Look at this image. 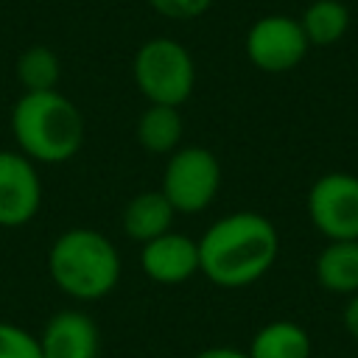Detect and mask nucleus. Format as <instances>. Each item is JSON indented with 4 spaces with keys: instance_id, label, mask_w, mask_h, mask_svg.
<instances>
[{
    "instance_id": "f257e3e1",
    "label": "nucleus",
    "mask_w": 358,
    "mask_h": 358,
    "mask_svg": "<svg viewBox=\"0 0 358 358\" xmlns=\"http://www.w3.org/2000/svg\"><path fill=\"white\" fill-rule=\"evenodd\" d=\"M280 249L277 229L257 213H232L199 241V271L215 285L241 288L263 277Z\"/></svg>"
},
{
    "instance_id": "f03ea898",
    "label": "nucleus",
    "mask_w": 358,
    "mask_h": 358,
    "mask_svg": "<svg viewBox=\"0 0 358 358\" xmlns=\"http://www.w3.org/2000/svg\"><path fill=\"white\" fill-rule=\"evenodd\" d=\"M11 131L28 159L64 162L84 143V117L56 90L22 92L11 112Z\"/></svg>"
},
{
    "instance_id": "7ed1b4c3",
    "label": "nucleus",
    "mask_w": 358,
    "mask_h": 358,
    "mask_svg": "<svg viewBox=\"0 0 358 358\" xmlns=\"http://www.w3.org/2000/svg\"><path fill=\"white\" fill-rule=\"evenodd\" d=\"M48 266L53 282L76 299H101L120 277L115 246L95 229H67L59 235Z\"/></svg>"
},
{
    "instance_id": "20e7f679",
    "label": "nucleus",
    "mask_w": 358,
    "mask_h": 358,
    "mask_svg": "<svg viewBox=\"0 0 358 358\" xmlns=\"http://www.w3.org/2000/svg\"><path fill=\"white\" fill-rule=\"evenodd\" d=\"M134 84L151 103L179 106L190 98L196 84V64L190 50L168 36H157L140 45L131 62Z\"/></svg>"
},
{
    "instance_id": "39448f33",
    "label": "nucleus",
    "mask_w": 358,
    "mask_h": 358,
    "mask_svg": "<svg viewBox=\"0 0 358 358\" xmlns=\"http://www.w3.org/2000/svg\"><path fill=\"white\" fill-rule=\"evenodd\" d=\"M218 185H221L218 159L207 148L190 145V148H179L168 159L162 176V196L179 213H199L215 199Z\"/></svg>"
},
{
    "instance_id": "423d86ee",
    "label": "nucleus",
    "mask_w": 358,
    "mask_h": 358,
    "mask_svg": "<svg viewBox=\"0 0 358 358\" xmlns=\"http://www.w3.org/2000/svg\"><path fill=\"white\" fill-rule=\"evenodd\" d=\"M313 227L330 241H358V176L324 173L308 193Z\"/></svg>"
},
{
    "instance_id": "0eeeda50",
    "label": "nucleus",
    "mask_w": 358,
    "mask_h": 358,
    "mask_svg": "<svg viewBox=\"0 0 358 358\" xmlns=\"http://www.w3.org/2000/svg\"><path fill=\"white\" fill-rule=\"evenodd\" d=\"M308 36L299 20L285 14L260 17L246 31V56L257 70L266 73H285L296 67L308 53Z\"/></svg>"
},
{
    "instance_id": "6e6552de",
    "label": "nucleus",
    "mask_w": 358,
    "mask_h": 358,
    "mask_svg": "<svg viewBox=\"0 0 358 358\" xmlns=\"http://www.w3.org/2000/svg\"><path fill=\"white\" fill-rule=\"evenodd\" d=\"M42 201L39 176L25 154L0 151V227L28 224Z\"/></svg>"
},
{
    "instance_id": "1a4fd4ad",
    "label": "nucleus",
    "mask_w": 358,
    "mask_h": 358,
    "mask_svg": "<svg viewBox=\"0 0 358 358\" xmlns=\"http://www.w3.org/2000/svg\"><path fill=\"white\" fill-rule=\"evenodd\" d=\"M143 271L157 282H182L199 271V243L187 235L165 232L143 246Z\"/></svg>"
},
{
    "instance_id": "9d476101",
    "label": "nucleus",
    "mask_w": 358,
    "mask_h": 358,
    "mask_svg": "<svg viewBox=\"0 0 358 358\" xmlns=\"http://www.w3.org/2000/svg\"><path fill=\"white\" fill-rule=\"evenodd\" d=\"M39 347L42 358H95L98 330L90 316L78 310H62L45 324Z\"/></svg>"
},
{
    "instance_id": "9b49d317",
    "label": "nucleus",
    "mask_w": 358,
    "mask_h": 358,
    "mask_svg": "<svg viewBox=\"0 0 358 358\" xmlns=\"http://www.w3.org/2000/svg\"><path fill=\"white\" fill-rule=\"evenodd\" d=\"M316 280L333 294H358V241H330L316 257Z\"/></svg>"
},
{
    "instance_id": "f8f14e48",
    "label": "nucleus",
    "mask_w": 358,
    "mask_h": 358,
    "mask_svg": "<svg viewBox=\"0 0 358 358\" xmlns=\"http://www.w3.org/2000/svg\"><path fill=\"white\" fill-rule=\"evenodd\" d=\"M173 207L171 201L162 196V190H151V193H140L129 201L126 213H123V227H126V235L134 238V241H154L159 235L168 232L171 221H173Z\"/></svg>"
},
{
    "instance_id": "ddd939ff",
    "label": "nucleus",
    "mask_w": 358,
    "mask_h": 358,
    "mask_svg": "<svg viewBox=\"0 0 358 358\" xmlns=\"http://www.w3.org/2000/svg\"><path fill=\"white\" fill-rule=\"evenodd\" d=\"M249 358H308L310 338L294 322H271L252 338Z\"/></svg>"
},
{
    "instance_id": "4468645a",
    "label": "nucleus",
    "mask_w": 358,
    "mask_h": 358,
    "mask_svg": "<svg viewBox=\"0 0 358 358\" xmlns=\"http://www.w3.org/2000/svg\"><path fill=\"white\" fill-rule=\"evenodd\" d=\"M182 137V117L176 106H162V103H151L140 123H137V140L145 151L151 154H168L179 145Z\"/></svg>"
},
{
    "instance_id": "2eb2a0df",
    "label": "nucleus",
    "mask_w": 358,
    "mask_h": 358,
    "mask_svg": "<svg viewBox=\"0 0 358 358\" xmlns=\"http://www.w3.org/2000/svg\"><path fill=\"white\" fill-rule=\"evenodd\" d=\"M310 45H333L347 34L350 11L341 0H313L299 20Z\"/></svg>"
},
{
    "instance_id": "dca6fc26",
    "label": "nucleus",
    "mask_w": 358,
    "mask_h": 358,
    "mask_svg": "<svg viewBox=\"0 0 358 358\" xmlns=\"http://www.w3.org/2000/svg\"><path fill=\"white\" fill-rule=\"evenodd\" d=\"M59 76H62V62L45 45H34V48L22 50L17 59V81L25 87V92L56 90Z\"/></svg>"
},
{
    "instance_id": "f3484780",
    "label": "nucleus",
    "mask_w": 358,
    "mask_h": 358,
    "mask_svg": "<svg viewBox=\"0 0 358 358\" xmlns=\"http://www.w3.org/2000/svg\"><path fill=\"white\" fill-rule=\"evenodd\" d=\"M0 358H42L39 338L17 324L0 322Z\"/></svg>"
},
{
    "instance_id": "a211bd4d",
    "label": "nucleus",
    "mask_w": 358,
    "mask_h": 358,
    "mask_svg": "<svg viewBox=\"0 0 358 358\" xmlns=\"http://www.w3.org/2000/svg\"><path fill=\"white\" fill-rule=\"evenodd\" d=\"M159 17H168V20H196L201 17L213 0H145Z\"/></svg>"
},
{
    "instance_id": "6ab92c4d",
    "label": "nucleus",
    "mask_w": 358,
    "mask_h": 358,
    "mask_svg": "<svg viewBox=\"0 0 358 358\" xmlns=\"http://www.w3.org/2000/svg\"><path fill=\"white\" fill-rule=\"evenodd\" d=\"M344 327L352 338H358V294H352L347 308H344Z\"/></svg>"
},
{
    "instance_id": "aec40b11",
    "label": "nucleus",
    "mask_w": 358,
    "mask_h": 358,
    "mask_svg": "<svg viewBox=\"0 0 358 358\" xmlns=\"http://www.w3.org/2000/svg\"><path fill=\"white\" fill-rule=\"evenodd\" d=\"M196 358H249V355L241 350H232V347H213V350L199 352Z\"/></svg>"
}]
</instances>
